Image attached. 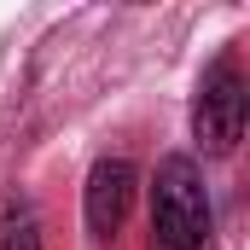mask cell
Instances as JSON below:
<instances>
[{
  "label": "cell",
  "mask_w": 250,
  "mask_h": 250,
  "mask_svg": "<svg viewBox=\"0 0 250 250\" xmlns=\"http://www.w3.org/2000/svg\"><path fill=\"white\" fill-rule=\"evenodd\" d=\"M151 245L209 250V192L192 157H163L151 181Z\"/></svg>",
  "instance_id": "6da1fadb"
},
{
  "label": "cell",
  "mask_w": 250,
  "mask_h": 250,
  "mask_svg": "<svg viewBox=\"0 0 250 250\" xmlns=\"http://www.w3.org/2000/svg\"><path fill=\"white\" fill-rule=\"evenodd\" d=\"M192 128L204 140V151L227 157L245 134V76H239V59L221 53V59L204 70L198 82V105H192Z\"/></svg>",
  "instance_id": "7a4b0ae2"
},
{
  "label": "cell",
  "mask_w": 250,
  "mask_h": 250,
  "mask_svg": "<svg viewBox=\"0 0 250 250\" xmlns=\"http://www.w3.org/2000/svg\"><path fill=\"white\" fill-rule=\"evenodd\" d=\"M0 250H41V221L29 198H6L0 204Z\"/></svg>",
  "instance_id": "277c9868"
},
{
  "label": "cell",
  "mask_w": 250,
  "mask_h": 250,
  "mask_svg": "<svg viewBox=\"0 0 250 250\" xmlns=\"http://www.w3.org/2000/svg\"><path fill=\"white\" fill-rule=\"evenodd\" d=\"M134 187H140V169H134L128 157L93 163V175H87V187H82V227H87V239L105 245V239L123 227L128 204H134Z\"/></svg>",
  "instance_id": "3957f363"
}]
</instances>
